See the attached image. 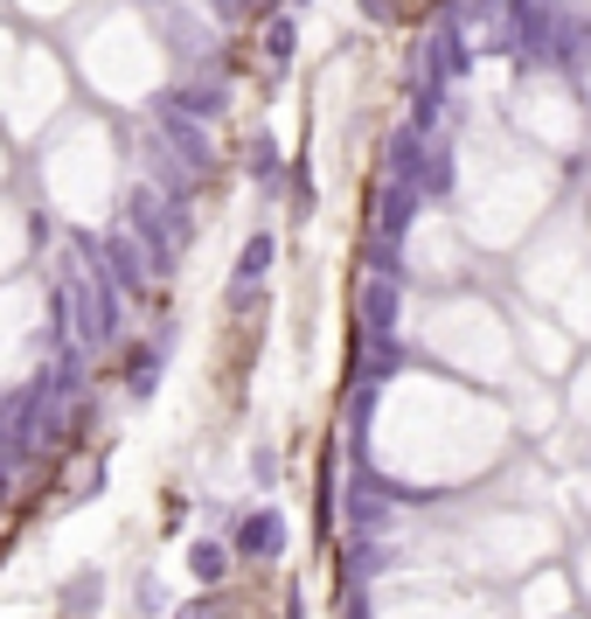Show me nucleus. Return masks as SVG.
<instances>
[{"mask_svg":"<svg viewBox=\"0 0 591 619\" xmlns=\"http://www.w3.org/2000/svg\"><path fill=\"white\" fill-rule=\"evenodd\" d=\"M153 383H161V348H133V355H125V390L153 397Z\"/></svg>","mask_w":591,"mask_h":619,"instance_id":"1a4fd4ad","label":"nucleus"},{"mask_svg":"<svg viewBox=\"0 0 591 619\" xmlns=\"http://www.w3.org/2000/svg\"><path fill=\"white\" fill-rule=\"evenodd\" d=\"M293 42H299V35H293V21H272V35H265L272 63H286V57H293Z\"/></svg>","mask_w":591,"mask_h":619,"instance_id":"9d476101","label":"nucleus"},{"mask_svg":"<svg viewBox=\"0 0 591 619\" xmlns=\"http://www.w3.org/2000/svg\"><path fill=\"white\" fill-rule=\"evenodd\" d=\"M397 286H404V278H369V286H363V327L369 334H397Z\"/></svg>","mask_w":591,"mask_h":619,"instance_id":"7ed1b4c3","label":"nucleus"},{"mask_svg":"<svg viewBox=\"0 0 591 619\" xmlns=\"http://www.w3.org/2000/svg\"><path fill=\"white\" fill-rule=\"evenodd\" d=\"M286 619H306V606H299V599H286Z\"/></svg>","mask_w":591,"mask_h":619,"instance_id":"4468645a","label":"nucleus"},{"mask_svg":"<svg viewBox=\"0 0 591 619\" xmlns=\"http://www.w3.org/2000/svg\"><path fill=\"white\" fill-rule=\"evenodd\" d=\"M98 599H105V578L98 571H77L63 585V619H98Z\"/></svg>","mask_w":591,"mask_h":619,"instance_id":"39448f33","label":"nucleus"},{"mask_svg":"<svg viewBox=\"0 0 591 619\" xmlns=\"http://www.w3.org/2000/svg\"><path fill=\"white\" fill-rule=\"evenodd\" d=\"M230 550H237V557H258V564H272L278 550H286V515H278V508H251L244 522H237V536H230Z\"/></svg>","mask_w":591,"mask_h":619,"instance_id":"f257e3e1","label":"nucleus"},{"mask_svg":"<svg viewBox=\"0 0 591 619\" xmlns=\"http://www.w3.org/2000/svg\"><path fill=\"white\" fill-rule=\"evenodd\" d=\"M105 265H112V278H119V286L133 293V300L153 286V278H161V272H153V251H146L140 237H125V230H119V237L105 244Z\"/></svg>","mask_w":591,"mask_h":619,"instance_id":"f03ea898","label":"nucleus"},{"mask_svg":"<svg viewBox=\"0 0 591 619\" xmlns=\"http://www.w3.org/2000/svg\"><path fill=\"white\" fill-rule=\"evenodd\" d=\"M251 474L272 480V474H278V453H272V446H258V453H251Z\"/></svg>","mask_w":591,"mask_h":619,"instance_id":"f8f14e48","label":"nucleus"},{"mask_svg":"<svg viewBox=\"0 0 591 619\" xmlns=\"http://www.w3.org/2000/svg\"><path fill=\"white\" fill-rule=\"evenodd\" d=\"M251 174H258V182H278V146H251Z\"/></svg>","mask_w":591,"mask_h":619,"instance_id":"9b49d317","label":"nucleus"},{"mask_svg":"<svg viewBox=\"0 0 591 619\" xmlns=\"http://www.w3.org/2000/svg\"><path fill=\"white\" fill-rule=\"evenodd\" d=\"M272 251H278V244H272L265 230H258V237H251V244L237 251V272H230V278H237V286H258V278L272 272Z\"/></svg>","mask_w":591,"mask_h":619,"instance_id":"6e6552de","label":"nucleus"},{"mask_svg":"<svg viewBox=\"0 0 591 619\" xmlns=\"http://www.w3.org/2000/svg\"><path fill=\"white\" fill-rule=\"evenodd\" d=\"M188 571H195L202 585H223V578H230V550L216 544V536H202V544H188Z\"/></svg>","mask_w":591,"mask_h":619,"instance_id":"0eeeda50","label":"nucleus"},{"mask_svg":"<svg viewBox=\"0 0 591 619\" xmlns=\"http://www.w3.org/2000/svg\"><path fill=\"white\" fill-rule=\"evenodd\" d=\"M140 606H146V612H161V606H167V591L153 585V578H140Z\"/></svg>","mask_w":591,"mask_h":619,"instance_id":"ddd939ff","label":"nucleus"},{"mask_svg":"<svg viewBox=\"0 0 591 619\" xmlns=\"http://www.w3.org/2000/svg\"><path fill=\"white\" fill-rule=\"evenodd\" d=\"M182 619H202V612H182Z\"/></svg>","mask_w":591,"mask_h":619,"instance_id":"2eb2a0df","label":"nucleus"},{"mask_svg":"<svg viewBox=\"0 0 591 619\" xmlns=\"http://www.w3.org/2000/svg\"><path fill=\"white\" fill-rule=\"evenodd\" d=\"M410 216H418V195H410V189H390V195H383V216H376V237H404V230H410Z\"/></svg>","mask_w":591,"mask_h":619,"instance_id":"423d86ee","label":"nucleus"},{"mask_svg":"<svg viewBox=\"0 0 591 619\" xmlns=\"http://www.w3.org/2000/svg\"><path fill=\"white\" fill-rule=\"evenodd\" d=\"M404 363H410V348L397 342V334H369V363H363V383H390Z\"/></svg>","mask_w":591,"mask_h":619,"instance_id":"20e7f679","label":"nucleus"}]
</instances>
